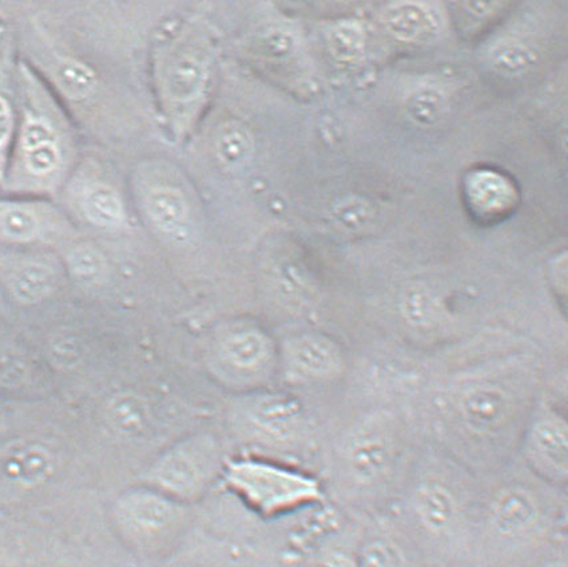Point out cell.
I'll use <instances>...</instances> for the list:
<instances>
[{
    "mask_svg": "<svg viewBox=\"0 0 568 567\" xmlns=\"http://www.w3.org/2000/svg\"><path fill=\"white\" fill-rule=\"evenodd\" d=\"M22 143L26 152H29L48 143H54V133L45 123L31 121L23 129Z\"/></svg>",
    "mask_w": 568,
    "mask_h": 567,
    "instance_id": "d4e9b609",
    "label": "cell"
},
{
    "mask_svg": "<svg viewBox=\"0 0 568 567\" xmlns=\"http://www.w3.org/2000/svg\"><path fill=\"white\" fill-rule=\"evenodd\" d=\"M463 423L476 434L493 433L509 413L508 396L496 384L483 383L466 391L459 402Z\"/></svg>",
    "mask_w": 568,
    "mask_h": 567,
    "instance_id": "ba28073f",
    "label": "cell"
},
{
    "mask_svg": "<svg viewBox=\"0 0 568 567\" xmlns=\"http://www.w3.org/2000/svg\"><path fill=\"white\" fill-rule=\"evenodd\" d=\"M11 123V112L8 102L0 98V145H3L9 140Z\"/></svg>",
    "mask_w": 568,
    "mask_h": 567,
    "instance_id": "484cf974",
    "label": "cell"
},
{
    "mask_svg": "<svg viewBox=\"0 0 568 567\" xmlns=\"http://www.w3.org/2000/svg\"><path fill=\"white\" fill-rule=\"evenodd\" d=\"M83 211L97 226L116 227L125 219L120 195L109 186L91 188L83 199Z\"/></svg>",
    "mask_w": 568,
    "mask_h": 567,
    "instance_id": "9a60e30c",
    "label": "cell"
},
{
    "mask_svg": "<svg viewBox=\"0 0 568 567\" xmlns=\"http://www.w3.org/2000/svg\"><path fill=\"white\" fill-rule=\"evenodd\" d=\"M205 80L206 69L204 64L193 55H181L168 70V93L175 101H192L204 88Z\"/></svg>",
    "mask_w": 568,
    "mask_h": 567,
    "instance_id": "4fadbf2b",
    "label": "cell"
},
{
    "mask_svg": "<svg viewBox=\"0 0 568 567\" xmlns=\"http://www.w3.org/2000/svg\"><path fill=\"white\" fill-rule=\"evenodd\" d=\"M389 454L384 443L369 438L355 443L349 453V466L357 479L374 480L388 466Z\"/></svg>",
    "mask_w": 568,
    "mask_h": 567,
    "instance_id": "e0dca14e",
    "label": "cell"
},
{
    "mask_svg": "<svg viewBox=\"0 0 568 567\" xmlns=\"http://www.w3.org/2000/svg\"><path fill=\"white\" fill-rule=\"evenodd\" d=\"M28 374L21 357L14 354H0V383L4 386H17Z\"/></svg>",
    "mask_w": 568,
    "mask_h": 567,
    "instance_id": "cb8c5ba5",
    "label": "cell"
},
{
    "mask_svg": "<svg viewBox=\"0 0 568 567\" xmlns=\"http://www.w3.org/2000/svg\"><path fill=\"white\" fill-rule=\"evenodd\" d=\"M252 136L237 122H227L221 126L215 139V154L222 165L232 171L246 165L252 155Z\"/></svg>",
    "mask_w": 568,
    "mask_h": 567,
    "instance_id": "5bb4252c",
    "label": "cell"
},
{
    "mask_svg": "<svg viewBox=\"0 0 568 567\" xmlns=\"http://www.w3.org/2000/svg\"><path fill=\"white\" fill-rule=\"evenodd\" d=\"M246 415L260 434L276 441L293 438L304 422L302 404L295 397L281 393L254 396Z\"/></svg>",
    "mask_w": 568,
    "mask_h": 567,
    "instance_id": "52a82bcc",
    "label": "cell"
},
{
    "mask_svg": "<svg viewBox=\"0 0 568 567\" xmlns=\"http://www.w3.org/2000/svg\"><path fill=\"white\" fill-rule=\"evenodd\" d=\"M4 425V415L2 408H0V432H2Z\"/></svg>",
    "mask_w": 568,
    "mask_h": 567,
    "instance_id": "4316f807",
    "label": "cell"
},
{
    "mask_svg": "<svg viewBox=\"0 0 568 567\" xmlns=\"http://www.w3.org/2000/svg\"><path fill=\"white\" fill-rule=\"evenodd\" d=\"M551 567H566L565 565H559V564H555L554 566Z\"/></svg>",
    "mask_w": 568,
    "mask_h": 567,
    "instance_id": "f1b7e54d",
    "label": "cell"
},
{
    "mask_svg": "<svg viewBox=\"0 0 568 567\" xmlns=\"http://www.w3.org/2000/svg\"><path fill=\"white\" fill-rule=\"evenodd\" d=\"M224 465L215 436L200 433L186 436L160 456L150 468L148 479L155 490L187 505L212 487Z\"/></svg>",
    "mask_w": 568,
    "mask_h": 567,
    "instance_id": "7a4b0ae2",
    "label": "cell"
},
{
    "mask_svg": "<svg viewBox=\"0 0 568 567\" xmlns=\"http://www.w3.org/2000/svg\"><path fill=\"white\" fill-rule=\"evenodd\" d=\"M110 426L121 435H139L149 422V408L145 401L134 393H120L111 397L106 407Z\"/></svg>",
    "mask_w": 568,
    "mask_h": 567,
    "instance_id": "7c38bea8",
    "label": "cell"
},
{
    "mask_svg": "<svg viewBox=\"0 0 568 567\" xmlns=\"http://www.w3.org/2000/svg\"><path fill=\"white\" fill-rule=\"evenodd\" d=\"M38 220L22 207H10L0 214V233L12 241H29L36 237Z\"/></svg>",
    "mask_w": 568,
    "mask_h": 567,
    "instance_id": "ffe728a7",
    "label": "cell"
},
{
    "mask_svg": "<svg viewBox=\"0 0 568 567\" xmlns=\"http://www.w3.org/2000/svg\"><path fill=\"white\" fill-rule=\"evenodd\" d=\"M52 468L51 456L42 447L26 449L12 463V474L24 485H38L49 477Z\"/></svg>",
    "mask_w": 568,
    "mask_h": 567,
    "instance_id": "ac0fdd59",
    "label": "cell"
},
{
    "mask_svg": "<svg viewBox=\"0 0 568 567\" xmlns=\"http://www.w3.org/2000/svg\"><path fill=\"white\" fill-rule=\"evenodd\" d=\"M57 81L63 93L73 100L88 97L95 88L93 71L75 61L64 62L58 68Z\"/></svg>",
    "mask_w": 568,
    "mask_h": 567,
    "instance_id": "d6986e66",
    "label": "cell"
},
{
    "mask_svg": "<svg viewBox=\"0 0 568 567\" xmlns=\"http://www.w3.org/2000/svg\"><path fill=\"white\" fill-rule=\"evenodd\" d=\"M221 478L251 510L265 518L280 517L323 499L322 485L315 477L270 460L227 459Z\"/></svg>",
    "mask_w": 568,
    "mask_h": 567,
    "instance_id": "6da1fadb",
    "label": "cell"
},
{
    "mask_svg": "<svg viewBox=\"0 0 568 567\" xmlns=\"http://www.w3.org/2000/svg\"><path fill=\"white\" fill-rule=\"evenodd\" d=\"M537 506L530 494L520 488L503 492L493 505V524L505 536H517L535 523Z\"/></svg>",
    "mask_w": 568,
    "mask_h": 567,
    "instance_id": "9c48e42d",
    "label": "cell"
},
{
    "mask_svg": "<svg viewBox=\"0 0 568 567\" xmlns=\"http://www.w3.org/2000/svg\"><path fill=\"white\" fill-rule=\"evenodd\" d=\"M58 162H60V152H58L55 143H48V145L29 150L26 153V165L31 173L37 175L54 171Z\"/></svg>",
    "mask_w": 568,
    "mask_h": 567,
    "instance_id": "603a6c76",
    "label": "cell"
},
{
    "mask_svg": "<svg viewBox=\"0 0 568 567\" xmlns=\"http://www.w3.org/2000/svg\"><path fill=\"white\" fill-rule=\"evenodd\" d=\"M54 285V272L48 265L24 264L11 279V291L19 302L32 304L48 296Z\"/></svg>",
    "mask_w": 568,
    "mask_h": 567,
    "instance_id": "2e32d148",
    "label": "cell"
},
{
    "mask_svg": "<svg viewBox=\"0 0 568 567\" xmlns=\"http://www.w3.org/2000/svg\"><path fill=\"white\" fill-rule=\"evenodd\" d=\"M116 517L136 538L152 544L173 543L184 529L187 507L159 490H135L116 504Z\"/></svg>",
    "mask_w": 568,
    "mask_h": 567,
    "instance_id": "3957f363",
    "label": "cell"
},
{
    "mask_svg": "<svg viewBox=\"0 0 568 567\" xmlns=\"http://www.w3.org/2000/svg\"><path fill=\"white\" fill-rule=\"evenodd\" d=\"M0 567H12V566H10L8 564L0 563Z\"/></svg>",
    "mask_w": 568,
    "mask_h": 567,
    "instance_id": "83f0119b",
    "label": "cell"
},
{
    "mask_svg": "<svg viewBox=\"0 0 568 567\" xmlns=\"http://www.w3.org/2000/svg\"><path fill=\"white\" fill-rule=\"evenodd\" d=\"M416 512L428 530L446 531L456 517L455 499L446 487L430 484L417 493Z\"/></svg>",
    "mask_w": 568,
    "mask_h": 567,
    "instance_id": "8fae6325",
    "label": "cell"
},
{
    "mask_svg": "<svg viewBox=\"0 0 568 567\" xmlns=\"http://www.w3.org/2000/svg\"><path fill=\"white\" fill-rule=\"evenodd\" d=\"M274 355L270 335L250 324L222 331L213 345V358L222 375L243 383L263 379L272 368Z\"/></svg>",
    "mask_w": 568,
    "mask_h": 567,
    "instance_id": "277c9868",
    "label": "cell"
},
{
    "mask_svg": "<svg viewBox=\"0 0 568 567\" xmlns=\"http://www.w3.org/2000/svg\"><path fill=\"white\" fill-rule=\"evenodd\" d=\"M526 456L545 478L565 482L567 478V423L555 413L540 415L526 438Z\"/></svg>",
    "mask_w": 568,
    "mask_h": 567,
    "instance_id": "8992f818",
    "label": "cell"
},
{
    "mask_svg": "<svg viewBox=\"0 0 568 567\" xmlns=\"http://www.w3.org/2000/svg\"><path fill=\"white\" fill-rule=\"evenodd\" d=\"M69 266L73 276L82 283H95L104 272L102 254L91 246H78L69 256Z\"/></svg>",
    "mask_w": 568,
    "mask_h": 567,
    "instance_id": "44dd1931",
    "label": "cell"
},
{
    "mask_svg": "<svg viewBox=\"0 0 568 567\" xmlns=\"http://www.w3.org/2000/svg\"><path fill=\"white\" fill-rule=\"evenodd\" d=\"M146 212L161 232L175 234L185 225L189 207L184 194L178 189L156 188L148 194Z\"/></svg>",
    "mask_w": 568,
    "mask_h": 567,
    "instance_id": "30bf717a",
    "label": "cell"
},
{
    "mask_svg": "<svg viewBox=\"0 0 568 567\" xmlns=\"http://www.w3.org/2000/svg\"><path fill=\"white\" fill-rule=\"evenodd\" d=\"M361 567H404L403 554L389 540L377 539L365 546Z\"/></svg>",
    "mask_w": 568,
    "mask_h": 567,
    "instance_id": "7402d4cb",
    "label": "cell"
},
{
    "mask_svg": "<svg viewBox=\"0 0 568 567\" xmlns=\"http://www.w3.org/2000/svg\"><path fill=\"white\" fill-rule=\"evenodd\" d=\"M286 369L293 379L317 382L331 379L342 373L343 351L333 338L323 335L303 334L285 344Z\"/></svg>",
    "mask_w": 568,
    "mask_h": 567,
    "instance_id": "5b68a950",
    "label": "cell"
}]
</instances>
